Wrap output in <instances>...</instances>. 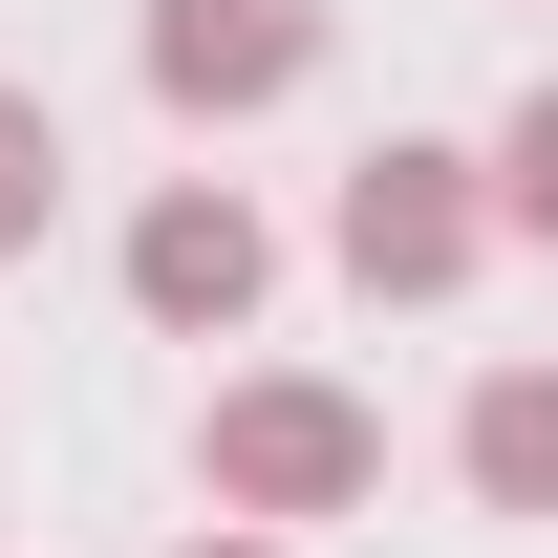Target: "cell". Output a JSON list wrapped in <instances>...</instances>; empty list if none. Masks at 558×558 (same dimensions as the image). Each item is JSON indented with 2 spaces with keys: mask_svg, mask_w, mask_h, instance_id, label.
<instances>
[{
  "mask_svg": "<svg viewBox=\"0 0 558 558\" xmlns=\"http://www.w3.org/2000/svg\"><path fill=\"white\" fill-rule=\"evenodd\" d=\"M44 215H65V130L44 86H0V258H44Z\"/></svg>",
  "mask_w": 558,
  "mask_h": 558,
  "instance_id": "cell-6",
  "label": "cell"
},
{
  "mask_svg": "<svg viewBox=\"0 0 558 558\" xmlns=\"http://www.w3.org/2000/svg\"><path fill=\"white\" fill-rule=\"evenodd\" d=\"M194 558H301V537H258V515H215V537H194Z\"/></svg>",
  "mask_w": 558,
  "mask_h": 558,
  "instance_id": "cell-8",
  "label": "cell"
},
{
  "mask_svg": "<svg viewBox=\"0 0 558 558\" xmlns=\"http://www.w3.org/2000/svg\"><path fill=\"white\" fill-rule=\"evenodd\" d=\"M451 473H473V515H558V365H494L451 409Z\"/></svg>",
  "mask_w": 558,
  "mask_h": 558,
  "instance_id": "cell-5",
  "label": "cell"
},
{
  "mask_svg": "<svg viewBox=\"0 0 558 558\" xmlns=\"http://www.w3.org/2000/svg\"><path fill=\"white\" fill-rule=\"evenodd\" d=\"M279 86H323V0H150V108L172 130H236Z\"/></svg>",
  "mask_w": 558,
  "mask_h": 558,
  "instance_id": "cell-4",
  "label": "cell"
},
{
  "mask_svg": "<svg viewBox=\"0 0 558 558\" xmlns=\"http://www.w3.org/2000/svg\"><path fill=\"white\" fill-rule=\"evenodd\" d=\"M323 236H344V279H365V301H451V279L494 258V150L387 130V150L344 172V215H323Z\"/></svg>",
  "mask_w": 558,
  "mask_h": 558,
  "instance_id": "cell-2",
  "label": "cell"
},
{
  "mask_svg": "<svg viewBox=\"0 0 558 558\" xmlns=\"http://www.w3.org/2000/svg\"><path fill=\"white\" fill-rule=\"evenodd\" d=\"M130 301L172 323V344H236V323L279 301V236H258V194H236V172H172V194L130 215Z\"/></svg>",
  "mask_w": 558,
  "mask_h": 558,
  "instance_id": "cell-3",
  "label": "cell"
},
{
  "mask_svg": "<svg viewBox=\"0 0 558 558\" xmlns=\"http://www.w3.org/2000/svg\"><path fill=\"white\" fill-rule=\"evenodd\" d=\"M194 473H215V515L301 537V515H365V494H387V409L323 387V365H236L215 429H194Z\"/></svg>",
  "mask_w": 558,
  "mask_h": 558,
  "instance_id": "cell-1",
  "label": "cell"
},
{
  "mask_svg": "<svg viewBox=\"0 0 558 558\" xmlns=\"http://www.w3.org/2000/svg\"><path fill=\"white\" fill-rule=\"evenodd\" d=\"M494 236H537V258H558V86L494 130Z\"/></svg>",
  "mask_w": 558,
  "mask_h": 558,
  "instance_id": "cell-7",
  "label": "cell"
}]
</instances>
